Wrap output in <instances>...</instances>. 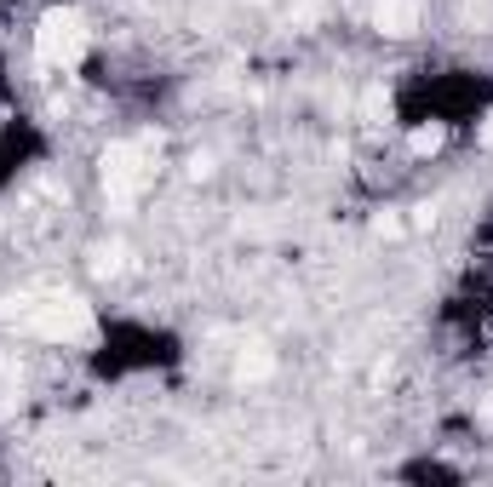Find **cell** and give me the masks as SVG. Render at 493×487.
Wrapping results in <instances>:
<instances>
[{
    "instance_id": "obj_1",
    "label": "cell",
    "mask_w": 493,
    "mask_h": 487,
    "mask_svg": "<svg viewBox=\"0 0 493 487\" xmlns=\"http://www.w3.org/2000/svg\"><path fill=\"white\" fill-rule=\"evenodd\" d=\"M488 121H493V109H488ZM482 144H493V127H482Z\"/></svg>"
}]
</instances>
